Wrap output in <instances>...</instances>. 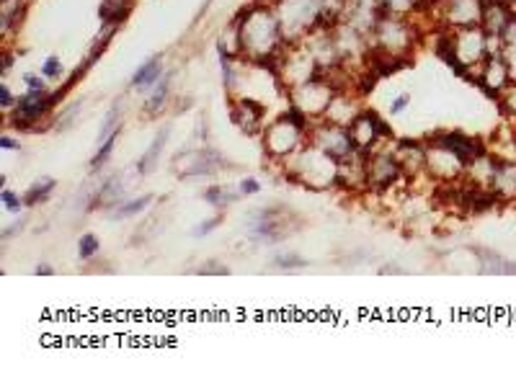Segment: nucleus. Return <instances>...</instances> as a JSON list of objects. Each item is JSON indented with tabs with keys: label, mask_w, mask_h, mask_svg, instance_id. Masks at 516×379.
<instances>
[{
	"label": "nucleus",
	"mask_w": 516,
	"mask_h": 379,
	"mask_svg": "<svg viewBox=\"0 0 516 379\" xmlns=\"http://www.w3.org/2000/svg\"><path fill=\"white\" fill-rule=\"evenodd\" d=\"M238 191L243 197H253V194L261 191V183H258V178H243V181L238 183Z\"/></svg>",
	"instance_id": "nucleus-37"
},
{
	"label": "nucleus",
	"mask_w": 516,
	"mask_h": 379,
	"mask_svg": "<svg viewBox=\"0 0 516 379\" xmlns=\"http://www.w3.org/2000/svg\"><path fill=\"white\" fill-rule=\"evenodd\" d=\"M134 11V0H101L98 6V18L109 26H122Z\"/></svg>",
	"instance_id": "nucleus-21"
},
{
	"label": "nucleus",
	"mask_w": 516,
	"mask_h": 379,
	"mask_svg": "<svg viewBox=\"0 0 516 379\" xmlns=\"http://www.w3.org/2000/svg\"><path fill=\"white\" fill-rule=\"evenodd\" d=\"M173 75H176V70H166L163 78L155 83V88L150 91L145 103H142V114H145V117H158L160 111L168 106V101H171V88H173Z\"/></svg>",
	"instance_id": "nucleus-20"
},
{
	"label": "nucleus",
	"mask_w": 516,
	"mask_h": 379,
	"mask_svg": "<svg viewBox=\"0 0 516 379\" xmlns=\"http://www.w3.org/2000/svg\"><path fill=\"white\" fill-rule=\"evenodd\" d=\"M163 73H166V65H163V54H155V57H147L142 65L132 73L130 78V88H134V91H139V93H150L155 88V83L163 78Z\"/></svg>",
	"instance_id": "nucleus-18"
},
{
	"label": "nucleus",
	"mask_w": 516,
	"mask_h": 379,
	"mask_svg": "<svg viewBox=\"0 0 516 379\" xmlns=\"http://www.w3.org/2000/svg\"><path fill=\"white\" fill-rule=\"evenodd\" d=\"M400 181H408V178L400 161L395 158L393 147H385V150L377 147L374 153L367 155V189L374 194H387Z\"/></svg>",
	"instance_id": "nucleus-9"
},
{
	"label": "nucleus",
	"mask_w": 516,
	"mask_h": 379,
	"mask_svg": "<svg viewBox=\"0 0 516 379\" xmlns=\"http://www.w3.org/2000/svg\"><path fill=\"white\" fill-rule=\"evenodd\" d=\"M210 6H212V0H204V3H202V8H199L197 18H194V23H197V21H202V16L207 13V11H210Z\"/></svg>",
	"instance_id": "nucleus-44"
},
{
	"label": "nucleus",
	"mask_w": 516,
	"mask_h": 379,
	"mask_svg": "<svg viewBox=\"0 0 516 379\" xmlns=\"http://www.w3.org/2000/svg\"><path fill=\"white\" fill-rule=\"evenodd\" d=\"M483 6L486 0H444L437 8L442 18V29H470L483 21Z\"/></svg>",
	"instance_id": "nucleus-14"
},
{
	"label": "nucleus",
	"mask_w": 516,
	"mask_h": 379,
	"mask_svg": "<svg viewBox=\"0 0 516 379\" xmlns=\"http://www.w3.org/2000/svg\"><path fill=\"white\" fill-rule=\"evenodd\" d=\"M26 13V0H0V31L8 37V31H13L23 21Z\"/></svg>",
	"instance_id": "nucleus-22"
},
{
	"label": "nucleus",
	"mask_w": 516,
	"mask_h": 379,
	"mask_svg": "<svg viewBox=\"0 0 516 379\" xmlns=\"http://www.w3.org/2000/svg\"><path fill=\"white\" fill-rule=\"evenodd\" d=\"M47 78H44V75H31V73H26L23 75V86H26V91H29V93H50V91H47Z\"/></svg>",
	"instance_id": "nucleus-35"
},
{
	"label": "nucleus",
	"mask_w": 516,
	"mask_h": 379,
	"mask_svg": "<svg viewBox=\"0 0 516 379\" xmlns=\"http://www.w3.org/2000/svg\"><path fill=\"white\" fill-rule=\"evenodd\" d=\"M307 139H310L315 147H320V150H323L326 155H331L333 161H338V163L354 153L349 129H346V127H341V124H333V122H326V119H315L313 127H310V134H307Z\"/></svg>",
	"instance_id": "nucleus-12"
},
{
	"label": "nucleus",
	"mask_w": 516,
	"mask_h": 379,
	"mask_svg": "<svg viewBox=\"0 0 516 379\" xmlns=\"http://www.w3.org/2000/svg\"><path fill=\"white\" fill-rule=\"evenodd\" d=\"M369 39H372V47L377 52H382V54L408 59L411 52H413L415 42H418V29L403 13L377 16L374 26L369 31Z\"/></svg>",
	"instance_id": "nucleus-4"
},
{
	"label": "nucleus",
	"mask_w": 516,
	"mask_h": 379,
	"mask_svg": "<svg viewBox=\"0 0 516 379\" xmlns=\"http://www.w3.org/2000/svg\"><path fill=\"white\" fill-rule=\"evenodd\" d=\"M233 23L238 26L246 62H258V65H274L277 62L279 52L287 47V37H284L282 21H279L274 3L253 0L233 16Z\"/></svg>",
	"instance_id": "nucleus-1"
},
{
	"label": "nucleus",
	"mask_w": 516,
	"mask_h": 379,
	"mask_svg": "<svg viewBox=\"0 0 516 379\" xmlns=\"http://www.w3.org/2000/svg\"><path fill=\"white\" fill-rule=\"evenodd\" d=\"M122 111H124V98H117L114 106H111V109L106 111V117H103V124H101V129H98V142L106 139L109 134H114V132L122 127Z\"/></svg>",
	"instance_id": "nucleus-27"
},
{
	"label": "nucleus",
	"mask_w": 516,
	"mask_h": 379,
	"mask_svg": "<svg viewBox=\"0 0 516 379\" xmlns=\"http://www.w3.org/2000/svg\"><path fill=\"white\" fill-rule=\"evenodd\" d=\"M395 158L403 165V173H406L408 181L418 178L421 173H426V142H418V139H395L393 145Z\"/></svg>",
	"instance_id": "nucleus-15"
},
{
	"label": "nucleus",
	"mask_w": 516,
	"mask_h": 379,
	"mask_svg": "<svg viewBox=\"0 0 516 379\" xmlns=\"http://www.w3.org/2000/svg\"><path fill=\"white\" fill-rule=\"evenodd\" d=\"M230 119L243 134L248 137H261L266 127V103L248 95H233L230 101Z\"/></svg>",
	"instance_id": "nucleus-13"
},
{
	"label": "nucleus",
	"mask_w": 516,
	"mask_h": 379,
	"mask_svg": "<svg viewBox=\"0 0 516 379\" xmlns=\"http://www.w3.org/2000/svg\"><path fill=\"white\" fill-rule=\"evenodd\" d=\"M336 91H338V88L328 81L326 75L320 73L318 78H313V81H307V83H302V86L292 88L289 103L299 106V109L305 111L307 117L315 122V119L326 117V111H328V106H331V101H333Z\"/></svg>",
	"instance_id": "nucleus-10"
},
{
	"label": "nucleus",
	"mask_w": 516,
	"mask_h": 379,
	"mask_svg": "<svg viewBox=\"0 0 516 379\" xmlns=\"http://www.w3.org/2000/svg\"><path fill=\"white\" fill-rule=\"evenodd\" d=\"M426 142H431V145H439L444 147V150H449L452 155H457L459 163L465 165V168H470L475 161H480L483 155L491 153V147H488V142H483L480 137H470V134H465V132H457V129H439L434 132Z\"/></svg>",
	"instance_id": "nucleus-11"
},
{
	"label": "nucleus",
	"mask_w": 516,
	"mask_h": 379,
	"mask_svg": "<svg viewBox=\"0 0 516 379\" xmlns=\"http://www.w3.org/2000/svg\"><path fill=\"white\" fill-rule=\"evenodd\" d=\"M287 44L302 42L320 26V0H274Z\"/></svg>",
	"instance_id": "nucleus-5"
},
{
	"label": "nucleus",
	"mask_w": 516,
	"mask_h": 379,
	"mask_svg": "<svg viewBox=\"0 0 516 379\" xmlns=\"http://www.w3.org/2000/svg\"><path fill=\"white\" fill-rule=\"evenodd\" d=\"M98 250H101V240H98V235L96 233H86L78 240V258L80 261H93L96 255H98Z\"/></svg>",
	"instance_id": "nucleus-28"
},
{
	"label": "nucleus",
	"mask_w": 516,
	"mask_h": 379,
	"mask_svg": "<svg viewBox=\"0 0 516 379\" xmlns=\"http://www.w3.org/2000/svg\"><path fill=\"white\" fill-rule=\"evenodd\" d=\"M0 147H3V150H21V142H18V139L16 137H11V134H3V137H0Z\"/></svg>",
	"instance_id": "nucleus-42"
},
{
	"label": "nucleus",
	"mask_w": 516,
	"mask_h": 379,
	"mask_svg": "<svg viewBox=\"0 0 516 379\" xmlns=\"http://www.w3.org/2000/svg\"><path fill=\"white\" fill-rule=\"evenodd\" d=\"M313 119L307 117L305 111L289 103L287 111H282L274 122L263 127L261 132V145L266 158L279 163H287L294 153H299L307 145V134H310Z\"/></svg>",
	"instance_id": "nucleus-2"
},
{
	"label": "nucleus",
	"mask_w": 516,
	"mask_h": 379,
	"mask_svg": "<svg viewBox=\"0 0 516 379\" xmlns=\"http://www.w3.org/2000/svg\"><path fill=\"white\" fill-rule=\"evenodd\" d=\"M197 274H202V276H210V274H219V276H227V274H230V269H227L225 263L210 261V263H204V269H199Z\"/></svg>",
	"instance_id": "nucleus-38"
},
{
	"label": "nucleus",
	"mask_w": 516,
	"mask_h": 379,
	"mask_svg": "<svg viewBox=\"0 0 516 379\" xmlns=\"http://www.w3.org/2000/svg\"><path fill=\"white\" fill-rule=\"evenodd\" d=\"M168 137H171V124H163L158 132H155L150 147L139 155L137 165H134L137 175H150L155 168H158V161H160V155H163V150H166V145H168Z\"/></svg>",
	"instance_id": "nucleus-19"
},
{
	"label": "nucleus",
	"mask_w": 516,
	"mask_h": 379,
	"mask_svg": "<svg viewBox=\"0 0 516 379\" xmlns=\"http://www.w3.org/2000/svg\"><path fill=\"white\" fill-rule=\"evenodd\" d=\"M16 101H18V95H16L11 88H8V83H0V109L8 114V111L16 106Z\"/></svg>",
	"instance_id": "nucleus-36"
},
{
	"label": "nucleus",
	"mask_w": 516,
	"mask_h": 379,
	"mask_svg": "<svg viewBox=\"0 0 516 379\" xmlns=\"http://www.w3.org/2000/svg\"><path fill=\"white\" fill-rule=\"evenodd\" d=\"M55 274V269H52L50 263H39L37 266V276H52Z\"/></svg>",
	"instance_id": "nucleus-43"
},
{
	"label": "nucleus",
	"mask_w": 516,
	"mask_h": 379,
	"mask_svg": "<svg viewBox=\"0 0 516 379\" xmlns=\"http://www.w3.org/2000/svg\"><path fill=\"white\" fill-rule=\"evenodd\" d=\"M13 65H16V54L13 52H3V62H0V70H3V78H8V73L13 70Z\"/></svg>",
	"instance_id": "nucleus-41"
},
{
	"label": "nucleus",
	"mask_w": 516,
	"mask_h": 379,
	"mask_svg": "<svg viewBox=\"0 0 516 379\" xmlns=\"http://www.w3.org/2000/svg\"><path fill=\"white\" fill-rule=\"evenodd\" d=\"M23 227H26V217H18L13 222V227H6V230H3V243H8V238H16L18 233H23Z\"/></svg>",
	"instance_id": "nucleus-39"
},
{
	"label": "nucleus",
	"mask_w": 516,
	"mask_h": 379,
	"mask_svg": "<svg viewBox=\"0 0 516 379\" xmlns=\"http://www.w3.org/2000/svg\"><path fill=\"white\" fill-rule=\"evenodd\" d=\"M153 202H155L153 194H142V197H134V199H124L119 206L109 209V217L117 219V222H122V219H130V217H137V214H142V211L153 204Z\"/></svg>",
	"instance_id": "nucleus-24"
},
{
	"label": "nucleus",
	"mask_w": 516,
	"mask_h": 379,
	"mask_svg": "<svg viewBox=\"0 0 516 379\" xmlns=\"http://www.w3.org/2000/svg\"><path fill=\"white\" fill-rule=\"evenodd\" d=\"M498 101L503 103V111H506V117L511 119V124H516V83H511V86L506 88V93H503Z\"/></svg>",
	"instance_id": "nucleus-33"
},
{
	"label": "nucleus",
	"mask_w": 516,
	"mask_h": 379,
	"mask_svg": "<svg viewBox=\"0 0 516 379\" xmlns=\"http://www.w3.org/2000/svg\"><path fill=\"white\" fill-rule=\"evenodd\" d=\"M219 168H227L225 158L212 150V147H183L181 153L173 155V165L171 170L176 173L178 181H191V178H204V175H214Z\"/></svg>",
	"instance_id": "nucleus-8"
},
{
	"label": "nucleus",
	"mask_w": 516,
	"mask_h": 379,
	"mask_svg": "<svg viewBox=\"0 0 516 379\" xmlns=\"http://www.w3.org/2000/svg\"><path fill=\"white\" fill-rule=\"evenodd\" d=\"M55 109H57V103L52 101L50 93H29L26 91L23 95H18L13 109L8 111L11 114L8 122L21 132H47L55 129V122H50V124H42V122H47Z\"/></svg>",
	"instance_id": "nucleus-6"
},
{
	"label": "nucleus",
	"mask_w": 516,
	"mask_h": 379,
	"mask_svg": "<svg viewBox=\"0 0 516 379\" xmlns=\"http://www.w3.org/2000/svg\"><path fill=\"white\" fill-rule=\"evenodd\" d=\"M80 111H83V98H78L75 103H70L65 111H59L57 117H55V129L62 132V129H67V127H73Z\"/></svg>",
	"instance_id": "nucleus-30"
},
{
	"label": "nucleus",
	"mask_w": 516,
	"mask_h": 379,
	"mask_svg": "<svg viewBox=\"0 0 516 379\" xmlns=\"http://www.w3.org/2000/svg\"><path fill=\"white\" fill-rule=\"evenodd\" d=\"M362 109L364 106H362V101H359L357 91L351 93V88H341V91H336L333 101H331V106H328L323 119H326V122H333V124L349 127Z\"/></svg>",
	"instance_id": "nucleus-16"
},
{
	"label": "nucleus",
	"mask_w": 516,
	"mask_h": 379,
	"mask_svg": "<svg viewBox=\"0 0 516 379\" xmlns=\"http://www.w3.org/2000/svg\"><path fill=\"white\" fill-rule=\"evenodd\" d=\"M346 129H349L351 147L362 155L374 153L382 142H395V132L390 129V124L379 117L377 111L367 109V106L359 111L357 117H354V122H351Z\"/></svg>",
	"instance_id": "nucleus-7"
},
{
	"label": "nucleus",
	"mask_w": 516,
	"mask_h": 379,
	"mask_svg": "<svg viewBox=\"0 0 516 379\" xmlns=\"http://www.w3.org/2000/svg\"><path fill=\"white\" fill-rule=\"evenodd\" d=\"M42 75L47 78V81H59L62 75H65V65H62V59L59 57H47L44 59V65H42Z\"/></svg>",
	"instance_id": "nucleus-31"
},
{
	"label": "nucleus",
	"mask_w": 516,
	"mask_h": 379,
	"mask_svg": "<svg viewBox=\"0 0 516 379\" xmlns=\"http://www.w3.org/2000/svg\"><path fill=\"white\" fill-rule=\"evenodd\" d=\"M240 197H243V194H240L238 189H235V191L225 189L222 183H212V186H207V189H204V194H202L204 202H207L210 206H214V209H219V211L227 209V206H233Z\"/></svg>",
	"instance_id": "nucleus-23"
},
{
	"label": "nucleus",
	"mask_w": 516,
	"mask_h": 379,
	"mask_svg": "<svg viewBox=\"0 0 516 379\" xmlns=\"http://www.w3.org/2000/svg\"><path fill=\"white\" fill-rule=\"evenodd\" d=\"M119 134H122V127H119L114 134H109L106 139H101V145H98V150H96L93 158H91V165H88V170H91V173H101L103 165L111 161V155H114V150H117Z\"/></svg>",
	"instance_id": "nucleus-26"
},
{
	"label": "nucleus",
	"mask_w": 516,
	"mask_h": 379,
	"mask_svg": "<svg viewBox=\"0 0 516 379\" xmlns=\"http://www.w3.org/2000/svg\"><path fill=\"white\" fill-rule=\"evenodd\" d=\"M57 189V181L55 178H50V175H44V178H39V181H34L26 189V194H23V204L29 206H39V204H44L47 199L52 197V191Z\"/></svg>",
	"instance_id": "nucleus-25"
},
{
	"label": "nucleus",
	"mask_w": 516,
	"mask_h": 379,
	"mask_svg": "<svg viewBox=\"0 0 516 379\" xmlns=\"http://www.w3.org/2000/svg\"><path fill=\"white\" fill-rule=\"evenodd\" d=\"M222 225V211H219L217 217H210V219H204L202 225H197L194 230H191V238H207L210 233H214L217 227Z\"/></svg>",
	"instance_id": "nucleus-34"
},
{
	"label": "nucleus",
	"mask_w": 516,
	"mask_h": 379,
	"mask_svg": "<svg viewBox=\"0 0 516 379\" xmlns=\"http://www.w3.org/2000/svg\"><path fill=\"white\" fill-rule=\"evenodd\" d=\"M0 202H3V209L11 211V214H21V209L26 206L23 204V197H18L16 191H8V189L0 191Z\"/></svg>",
	"instance_id": "nucleus-32"
},
{
	"label": "nucleus",
	"mask_w": 516,
	"mask_h": 379,
	"mask_svg": "<svg viewBox=\"0 0 516 379\" xmlns=\"http://www.w3.org/2000/svg\"><path fill=\"white\" fill-rule=\"evenodd\" d=\"M287 173L292 181L302 183L307 189H333L338 183V161H333L307 139V145L287 161Z\"/></svg>",
	"instance_id": "nucleus-3"
},
{
	"label": "nucleus",
	"mask_w": 516,
	"mask_h": 379,
	"mask_svg": "<svg viewBox=\"0 0 516 379\" xmlns=\"http://www.w3.org/2000/svg\"><path fill=\"white\" fill-rule=\"evenodd\" d=\"M408 106H411V95H408V93H400L398 98H395V101L390 103V114L395 117V114H400V111H406Z\"/></svg>",
	"instance_id": "nucleus-40"
},
{
	"label": "nucleus",
	"mask_w": 516,
	"mask_h": 379,
	"mask_svg": "<svg viewBox=\"0 0 516 379\" xmlns=\"http://www.w3.org/2000/svg\"><path fill=\"white\" fill-rule=\"evenodd\" d=\"M124 197H127V183L122 181V173H114L93 189L91 202H88V211H93V209L109 211V209H114V206L122 204Z\"/></svg>",
	"instance_id": "nucleus-17"
},
{
	"label": "nucleus",
	"mask_w": 516,
	"mask_h": 379,
	"mask_svg": "<svg viewBox=\"0 0 516 379\" xmlns=\"http://www.w3.org/2000/svg\"><path fill=\"white\" fill-rule=\"evenodd\" d=\"M271 263H274L277 269H305V266H310V263H307V258H302L299 253H287V250H279V253H274Z\"/></svg>",
	"instance_id": "nucleus-29"
}]
</instances>
